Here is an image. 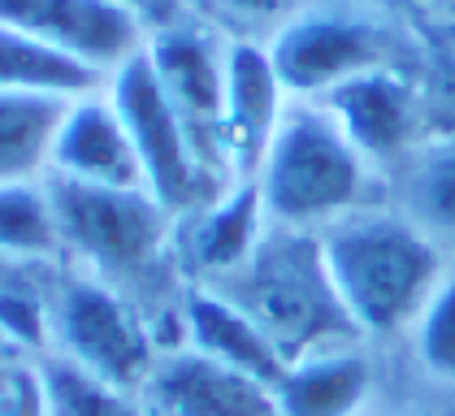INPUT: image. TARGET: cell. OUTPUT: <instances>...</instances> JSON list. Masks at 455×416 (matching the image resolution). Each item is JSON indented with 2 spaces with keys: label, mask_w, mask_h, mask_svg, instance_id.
<instances>
[{
  "label": "cell",
  "mask_w": 455,
  "mask_h": 416,
  "mask_svg": "<svg viewBox=\"0 0 455 416\" xmlns=\"http://www.w3.org/2000/svg\"><path fill=\"white\" fill-rule=\"evenodd\" d=\"M321 256L347 316L364 339L408 334L438 282L443 247L408 212L369 204L321 230Z\"/></svg>",
  "instance_id": "1"
},
{
  "label": "cell",
  "mask_w": 455,
  "mask_h": 416,
  "mask_svg": "<svg viewBox=\"0 0 455 416\" xmlns=\"http://www.w3.org/2000/svg\"><path fill=\"white\" fill-rule=\"evenodd\" d=\"M256 191L274 226L321 235L382 200V170L360 156L321 100H291L260 156Z\"/></svg>",
  "instance_id": "2"
},
{
  "label": "cell",
  "mask_w": 455,
  "mask_h": 416,
  "mask_svg": "<svg viewBox=\"0 0 455 416\" xmlns=\"http://www.w3.org/2000/svg\"><path fill=\"white\" fill-rule=\"evenodd\" d=\"M209 286L260 325V334L278 347L286 364L325 347L364 343V334L355 330V321L347 316L330 282L321 235L269 226V235L243 265Z\"/></svg>",
  "instance_id": "3"
},
{
  "label": "cell",
  "mask_w": 455,
  "mask_h": 416,
  "mask_svg": "<svg viewBox=\"0 0 455 416\" xmlns=\"http://www.w3.org/2000/svg\"><path fill=\"white\" fill-rule=\"evenodd\" d=\"M44 316L48 356H61L113 386L143 390L161 356V339L152 316L131 295L83 269L52 265L44 269Z\"/></svg>",
  "instance_id": "4"
},
{
  "label": "cell",
  "mask_w": 455,
  "mask_h": 416,
  "mask_svg": "<svg viewBox=\"0 0 455 416\" xmlns=\"http://www.w3.org/2000/svg\"><path fill=\"white\" fill-rule=\"evenodd\" d=\"M108 100L117 104L126 131L135 139L143 165V187L174 212L178 221L200 212L204 204H212L226 187L204 170L196 143L187 135L182 117L174 113V104L165 100L156 74L148 66V57H135L108 78Z\"/></svg>",
  "instance_id": "5"
},
{
  "label": "cell",
  "mask_w": 455,
  "mask_h": 416,
  "mask_svg": "<svg viewBox=\"0 0 455 416\" xmlns=\"http://www.w3.org/2000/svg\"><path fill=\"white\" fill-rule=\"evenodd\" d=\"M226 52L230 39L196 18H178L170 27L148 35V66L156 74L165 100L174 104L187 135L196 143L204 170L230 187L235 178L221 161V92H226Z\"/></svg>",
  "instance_id": "6"
},
{
  "label": "cell",
  "mask_w": 455,
  "mask_h": 416,
  "mask_svg": "<svg viewBox=\"0 0 455 416\" xmlns=\"http://www.w3.org/2000/svg\"><path fill=\"white\" fill-rule=\"evenodd\" d=\"M265 48L291 100H321L355 74L386 66V35L347 13L304 9Z\"/></svg>",
  "instance_id": "7"
},
{
  "label": "cell",
  "mask_w": 455,
  "mask_h": 416,
  "mask_svg": "<svg viewBox=\"0 0 455 416\" xmlns=\"http://www.w3.org/2000/svg\"><path fill=\"white\" fill-rule=\"evenodd\" d=\"M0 22L113 78L148 48V22L122 0H0Z\"/></svg>",
  "instance_id": "8"
},
{
  "label": "cell",
  "mask_w": 455,
  "mask_h": 416,
  "mask_svg": "<svg viewBox=\"0 0 455 416\" xmlns=\"http://www.w3.org/2000/svg\"><path fill=\"white\" fill-rule=\"evenodd\" d=\"M140 395L152 416H278L269 381L239 373L191 343L161 351Z\"/></svg>",
  "instance_id": "9"
},
{
  "label": "cell",
  "mask_w": 455,
  "mask_h": 416,
  "mask_svg": "<svg viewBox=\"0 0 455 416\" xmlns=\"http://www.w3.org/2000/svg\"><path fill=\"white\" fill-rule=\"evenodd\" d=\"M291 92L282 87L265 44L230 39L226 52V92H221V161L235 182L256 178L265 148L274 143Z\"/></svg>",
  "instance_id": "10"
},
{
  "label": "cell",
  "mask_w": 455,
  "mask_h": 416,
  "mask_svg": "<svg viewBox=\"0 0 455 416\" xmlns=\"http://www.w3.org/2000/svg\"><path fill=\"white\" fill-rule=\"evenodd\" d=\"M321 104L330 108L339 131L360 148V156L378 170L403 161L417 143L420 96L417 87L390 66H373L355 74L343 87H334L330 96H321Z\"/></svg>",
  "instance_id": "11"
},
{
  "label": "cell",
  "mask_w": 455,
  "mask_h": 416,
  "mask_svg": "<svg viewBox=\"0 0 455 416\" xmlns=\"http://www.w3.org/2000/svg\"><path fill=\"white\" fill-rule=\"evenodd\" d=\"M52 178L87 187H143V165L135 139L126 131L108 92L70 100L52 139Z\"/></svg>",
  "instance_id": "12"
},
{
  "label": "cell",
  "mask_w": 455,
  "mask_h": 416,
  "mask_svg": "<svg viewBox=\"0 0 455 416\" xmlns=\"http://www.w3.org/2000/svg\"><path fill=\"white\" fill-rule=\"evenodd\" d=\"M269 212L256 191V178L230 182L212 204L178 221V260L191 282H221L230 277L269 235Z\"/></svg>",
  "instance_id": "13"
},
{
  "label": "cell",
  "mask_w": 455,
  "mask_h": 416,
  "mask_svg": "<svg viewBox=\"0 0 455 416\" xmlns=\"http://www.w3.org/2000/svg\"><path fill=\"white\" fill-rule=\"evenodd\" d=\"M182 330H187L182 343L200 347L204 356L239 369V373H251L269 386H278V378L286 373V360L278 356V347L260 334V325L239 304H230L221 291H212L204 282H187Z\"/></svg>",
  "instance_id": "14"
},
{
  "label": "cell",
  "mask_w": 455,
  "mask_h": 416,
  "mask_svg": "<svg viewBox=\"0 0 455 416\" xmlns=\"http://www.w3.org/2000/svg\"><path fill=\"white\" fill-rule=\"evenodd\" d=\"M373 390V364L364 347H325L286 364L274 386L278 416H360Z\"/></svg>",
  "instance_id": "15"
},
{
  "label": "cell",
  "mask_w": 455,
  "mask_h": 416,
  "mask_svg": "<svg viewBox=\"0 0 455 416\" xmlns=\"http://www.w3.org/2000/svg\"><path fill=\"white\" fill-rule=\"evenodd\" d=\"M108 78L92 66L66 57L61 48L0 22V92L9 96H44V100H83L105 92Z\"/></svg>",
  "instance_id": "16"
},
{
  "label": "cell",
  "mask_w": 455,
  "mask_h": 416,
  "mask_svg": "<svg viewBox=\"0 0 455 416\" xmlns=\"http://www.w3.org/2000/svg\"><path fill=\"white\" fill-rule=\"evenodd\" d=\"M66 260L61 221L48 178L4 182L0 187V265L13 269H52Z\"/></svg>",
  "instance_id": "17"
},
{
  "label": "cell",
  "mask_w": 455,
  "mask_h": 416,
  "mask_svg": "<svg viewBox=\"0 0 455 416\" xmlns=\"http://www.w3.org/2000/svg\"><path fill=\"white\" fill-rule=\"evenodd\" d=\"M70 100L9 96L0 92V187L31 182L52 170V139Z\"/></svg>",
  "instance_id": "18"
},
{
  "label": "cell",
  "mask_w": 455,
  "mask_h": 416,
  "mask_svg": "<svg viewBox=\"0 0 455 416\" xmlns=\"http://www.w3.org/2000/svg\"><path fill=\"white\" fill-rule=\"evenodd\" d=\"M44 373V395H48V416H152L140 390L113 386L87 369H78L61 356H39Z\"/></svg>",
  "instance_id": "19"
},
{
  "label": "cell",
  "mask_w": 455,
  "mask_h": 416,
  "mask_svg": "<svg viewBox=\"0 0 455 416\" xmlns=\"http://www.w3.org/2000/svg\"><path fill=\"white\" fill-rule=\"evenodd\" d=\"M429 239H455V148H434L425 152L403 187V208Z\"/></svg>",
  "instance_id": "20"
},
{
  "label": "cell",
  "mask_w": 455,
  "mask_h": 416,
  "mask_svg": "<svg viewBox=\"0 0 455 416\" xmlns=\"http://www.w3.org/2000/svg\"><path fill=\"white\" fill-rule=\"evenodd\" d=\"M295 13H304V0H187V18L247 44H269Z\"/></svg>",
  "instance_id": "21"
},
{
  "label": "cell",
  "mask_w": 455,
  "mask_h": 416,
  "mask_svg": "<svg viewBox=\"0 0 455 416\" xmlns=\"http://www.w3.org/2000/svg\"><path fill=\"white\" fill-rule=\"evenodd\" d=\"M412 347L425 373L443 381H455V274L438 282V291L429 295V304L412 321Z\"/></svg>",
  "instance_id": "22"
},
{
  "label": "cell",
  "mask_w": 455,
  "mask_h": 416,
  "mask_svg": "<svg viewBox=\"0 0 455 416\" xmlns=\"http://www.w3.org/2000/svg\"><path fill=\"white\" fill-rule=\"evenodd\" d=\"M0 416H48L39 356L31 351L0 356Z\"/></svg>",
  "instance_id": "23"
},
{
  "label": "cell",
  "mask_w": 455,
  "mask_h": 416,
  "mask_svg": "<svg viewBox=\"0 0 455 416\" xmlns=\"http://www.w3.org/2000/svg\"><path fill=\"white\" fill-rule=\"evenodd\" d=\"M417 4H425V9H451L455 13V0H417Z\"/></svg>",
  "instance_id": "24"
},
{
  "label": "cell",
  "mask_w": 455,
  "mask_h": 416,
  "mask_svg": "<svg viewBox=\"0 0 455 416\" xmlns=\"http://www.w3.org/2000/svg\"><path fill=\"white\" fill-rule=\"evenodd\" d=\"M9 351H22V347H18V343H9V339L0 334V356H9Z\"/></svg>",
  "instance_id": "25"
}]
</instances>
